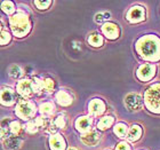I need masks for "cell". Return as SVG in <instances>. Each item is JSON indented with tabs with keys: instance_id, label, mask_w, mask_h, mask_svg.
I'll list each match as a JSON object with an SVG mask.
<instances>
[{
	"instance_id": "34",
	"label": "cell",
	"mask_w": 160,
	"mask_h": 150,
	"mask_svg": "<svg viewBox=\"0 0 160 150\" xmlns=\"http://www.w3.org/2000/svg\"><path fill=\"white\" fill-rule=\"evenodd\" d=\"M69 150H76V149H69Z\"/></svg>"
},
{
	"instance_id": "6",
	"label": "cell",
	"mask_w": 160,
	"mask_h": 150,
	"mask_svg": "<svg viewBox=\"0 0 160 150\" xmlns=\"http://www.w3.org/2000/svg\"><path fill=\"white\" fill-rule=\"evenodd\" d=\"M127 109L132 111H138L142 108V97L137 94H128L125 99Z\"/></svg>"
},
{
	"instance_id": "22",
	"label": "cell",
	"mask_w": 160,
	"mask_h": 150,
	"mask_svg": "<svg viewBox=\"0 0 160 150\" xmlns=\"http://www.w3.org/2000/svg\"><path fill=\"white\" fill-rule=\"evenodd\" d=\"M127 131H128V128H127L126 124L119 123V124H117V125H116V127H114V133L117 134L119 137H126Z\"/></svg>"
},
{
	"instance_id": "24",
	"label": "cell",
	"mask_w": 160,
	"mask_h": 150,
	"mask_svg": "<svg viewBox=\"0 0 160 150\" xmlns=\"http://www.w3.org/2000/svg\"><path fill=\"white\" fill-rule=\"evenodd\" d=\"M53 110H54V106L50 102H46V103H42L40 106V112L43 116H49L50 113L53 112Z\"/></svg>"
},
{
	"instance_id": "17",
	"label": "cell",
	"mask_w": 160,
	"mask_h": 150,
	"mask_svg": "<svg viewBox=\"0 0 160 150\" xmlns=\"http://www.w3.org/2000/svg\"><path fill=\"white\" fill-rule=\"evenodd\" d=\"M90 125H92V120L89 117H80L76 122V127L80 132H86L87 133L90 128Z\"/></svg>"
},
{
	"instance_id": "1",
	"label": "cell",
	"mask_w": 160,
	"mask_h": 150,
	"mask_svg": "<svg viewBox=\"0 0 160 150\" xmlns=\"http://www.w3.org/2000/svg\"><path fill=\"white\" fill-rule=\"evenodd\" d=\"M137 50L140 55L150 61H157L160 59V40L153 36H147L142 38L137 44Z\"/></svg>"
},
{
	"instance_id": "5",
	"label": "cell",
	"mask_w": 160,
	"mask_h": 150,
	"mask_svg": "<svg viewBox=\"0 0 160 150\" xmlns=\"http://www.w3.org/2000/svg\"><path fill=\"white\" fill-rule=\"evenodd\" d=\"M156 74V65L154 64H143L137 69V78L143 81L150 80Z\"/></svg>"
},
{
	"instance_id": "3",
	"label": "cell",
	"mask_w": 160,
	"mask_h": 150,
	"mask_svg": "<svg viewBox=\"0 0 160 150\" xmlns=\"http://www.w3.org/2000/svg\"><path fill=\"white\" fill-rule=\"evenodd\" d=\"M144 102L150 111L160 113V84H156L148 88L144 96Z\"/></svg>"
},
{
	"instance_id": "2",
	"label": "cell",
	"mask_w": 160,
	"mask_h": 150,
	"mask_svg": "<svg viewBox=\"0 0 160 150\" xmlns=\"http://www.w3.org/2000/svg\"><path fill=\"white\" fill-rule=\"evenodd\" d=\"M9 23L12 27V31L16 37H24L29 34L31 29L30 21L28 15L24 13H17L9 18Z\"/></svg>"
},
{
	"instance_id": "11",
	"label": "cell",
	"mask_w": 160,
	"mask_h": 150,
	"mask_svg": "<svg viewBox=\"0 0 160 150\" xmlns=\"http://www.w3.org/2000/svg\"><path fill=\"white\" fill-rule=\"evenodd\" d=\"M103 34H105V37L109 39H117L119 37V29L116 24L113 23H105L102 28Z\"/></svg>"
},
{
	"instance_id": "20",
	"label": "cell",
	"mask_w": 160,
	"mask_h": 150,
	"mask_svg": "<svg viewBox=\"0 0 160 150\" xmlns=\"http://www.w3.org/2000/svg\"><path fill=\"white\" fill-rule=\"evenodd\" d=\"M9 119H3L2 122H0V137L7 139L9 137Z\"/></svg>"
},
{
	"instance_id": "16",
	"label": "cell",
	"mask_w": 160,
	"mask_h": 150,
	"mask_svg": "<svg viewBox=\"0 0 160 150\" xmlns=\"http://www.w3.org/2000/svg\"><path fill=\"white\" fill-rule=\"evenodd\" d=\"M104 110H105V104L102 100L100 99H95L93 100L92 102L89 103V112L92 115H101V113H103Z\"/></svg>"
},
{
	"instance_id": "21",
	"label": "cell",
	"mask_w": 160,
	"mask_h": 150,
	"mask_svg": "<svg viewBox=\"0 0 160 150\" xmlns=\"http://www.w3.org/2000/svg\"><path fill=\"white\" fill-rule=\"evenodd\" d=\"M113 122H114L113 117H111V116L104 117V118H102V119L98 122L97 127H98L100 130H107V128H109V127L113 124Z\"/></svg>"
},
{
	"instance_id": "9",
	"label": "cell",
	"mask_w": 160,
	"mask_h": 150,
	"mask_svg": "<svg viewBox=\"0 0 160 150\" xmlns=\"http://www.w3.org/2000/svg\"><path fill=\"white\" fill-rule=\"evenodd\" d=\"M54 81L49 78H46L43 80L40 79H34L33 81V87L34 91H45V92H52L54 90Z\"/></svg>"
},
{
	"instance_id": "33",
	"label": "cell",
	"mask_w": 160,
	"mask_h": 150,
	"mask_svg": "<svg viewBox=\"0 0 160 150\" xmlns=\"http://www.w3.org/2000/svg\"><path fill=\"white\" fill-rule=\"evenodd\" d=\"M1 29H2V24L0 23V31H1Z\"/></svg>"
},
{
	"instance_id": "8",
	"label": "cell",
	"mask_w": 160,
	"mask_h": 150,
	"mask_svg": "<svg viewBox=\"0 0 160 150\" xmlns=\"http://www.w3.org/2000/svg\"><path fill=\"white\" fill-rule=\"evenodd\" d=\"M17 92L23 95V96H30L31 94L33 93L34 87H33V81L31 80H21L20 83L17 84Z\"/></svg>"
},
{
	"instance_id": "31",
	"label": "cell",
	"mask_w": 160,
	"mask_h": 150,
	"mask_svg": "<svg viewBox=\"0 0 160 150\" xmlns=\"http://www.w3.org/2000/svg\"><path fill=\"white\" fill-rule=\"evenodd\" d=\"M116 150H130V147L128 146V143H126V142H121V143H119L117 146Z\"/></svg>"
},
{
	"instance_id": "26",
	"label": "cell",
	"mask_w": 160,
	"mask_h": 150,
	"mask_svg": "<svg viewBox=\"0 0 160 150\" xmlns=\"http://www.w3.org/2000/svg\"><path fill=\"white\" fill-rule=\"evenodd\" d=\"M1 9L5 12L6 14H12L15 10V6H14V3H12V1H3L2 3H1Z\"/></svg>"
},
{
	"instance_id": "32",
	"label": "cell",
	"mask_w": 160,
	"mask_h": 150,
	"mask_svg": "<svg viewBox=\"0 0 160 150\" xmlns=\"http://www.w3.org/2000/svg\"><path fill=\"white\" fill-rule=\"evenodd\" d=\"M104 18H105V17H104L103 14H97L96 17H95V21H96L97 23H101V22H102Z\"/></svg>"
},
{
	"instance_id": "15",
	"label": "cell",
	"mask_w": 160,
	"mask_h": 150,
	"mask_svg": "<svg viewBox=\"0 0 160 150\" xmlns=\"http://www.w3.org/2000/svg\"><path fill=\"white\" fill-rule=\"evenodd\" d=\"M15 96L14 92L10 88H5L0 92V103L3 106H12L14 103Z\"/></svg>"
},
{
	"instance_id": "19",
	"label": "cell",
	"mask_w": 160,
	"mask_h": 150,
	"mask_svg": "<svg viewBox=\"0 0 160 150\" xmlns=\"http://www.w3.org/2000/svg\"><path fill=\"white\" fill-rule=\"evenodd\" d=\"M141 135H142V128L138 125H134V126H132L129 132H128L127 139L129 141H132V142H134V141L138 140L141 137Z\"/></svg>"
},
{
	"instance_id": "12",
	"label": "cell",
	"mask_w": 160,
	"mask_h": 150,
	"mask_svg": "<svg viewBox=\"0 0 160 150\" xmlns=\"http://www.w3.org/2000/svg\"><path fill=\"white\" fill-rule=\"evenodd\" d=\"M45 125H46V122L43 118H34V119L30 120L28 123L27 130L30 133H36V132H39L40 130H42Z\"/></svg>"
},
{
	"instance_id": "13",
	"label": "cell",
	"mask_w": 160,
	"mask_h": 150,
	"mask_svg": "<svg viewBox=\"0 0 160 150\" xmlns=\"http://www.w3.org/2000/svg\"><path fill=\"white\" fill-rule=\"evenodd\" d=\"M22 146V140L18 137H8L3 141V148L6 150H18Z\"/></svg>"
},
{
	"instance_id": "28",
	"label": "cell",
	"mask_w": 160,
	"mask_h": 150,
	"mask_svg": "<svg viewBox=\"0 0 160 150\" xmlns=\"http://www.w3.org/2000/svg\"><path fill=\"white\" fill-rule=\"evenodd\" d=\"M54 125L57 127V128H64L65 125H67V119L64 116H58L54 122Z\"/></svg>"
},
{
	"instance_id": "18",
	"label": "cell",
	"mask_w": 160,
	"mask_h": 150,
	"mask_svg": "<svg viewBox=\"0 0 160 150\" xmlns=\"http://www.w3.org/2000/svg\"><path fill=\"white\" fill-rule=\"evenodd\" d=\"M56 100L57 102L63 106V107H67V106H70L72 103V97L68 92L65 91H60L58 93L56 94Z\"/></svg>"
},
{
	"instance_id": "27",
	"label": "cell",
	"mask_w": 160,
	"mask_h": 150,
	"mask_svg": "<svg viewBox=\"0 0 160 150\" xmlns=\"http://www.w3.org/2000/svg\"><path fill=\"white\" fill-rule=\"evenodd\" d=\"M9 75L12 78L17 79V78H20V77L22 76V69H21L20 67H17V65H13V67L9 69Z\"/></svg>"
},
{
	"instance_id": "4",
	"label": "cell",
	"mask_w": 160,
	"mask_h": 150,
	"mask_svg": "<svg viewBox=\"0 0 160 150\" xmlns=\"http://www.w3.org/2000/svg\"><path fill=\"white\" fill-rule=\"evenodd\" d=\"M36 112V107L31 101H21L16 107V115L22 119H29Z\"/></svg>"
},
{
	"instance_id": "10",
	"label": "cell",
	"mask_w": 160,
	"mask_h": 150,
	"mask_svg": "<svg viewBox=\"0 0 160 150\" xmlns=\"http://www.w3.org/2000/svg\"><path fill=\"white\" fill-rule=\"evenodd\" d=\"M100 134L97 133L96 131H88L87 133H85L81 137V141H82L83 143L87 144V146H90V147L96 146L100 142Z\"/></svg>"
},
{
	"instance_id": "25",
	"label": "cell",
	"mask_w": 160,
	"mask_h": 150,
	"mask_svg": "<svg viewBox=\"0 0 160 150\" xmlns=\"http://www.w3.org/2000/svg\"><path fill=\"white\" fill-rule=\"evenodd\" d=\"M21 131V124L16 120H14V122H10L9 124V133L12 137H15L17 134L20 133Z\"/></svg>"
},
{
	"instance_id": "23",
	"label": "cell",
	"mask_w": 160,
	"mask_h": 150,
	"mask_svg": "<svg viewBox=\"0 0 160 150\" xmlns=\"http://www.w3.org/2000/svg\"><path fill=\"white\" fill-rule=\"evenodd\" d=\"M88 41H89V44L92 45V46H94V47H100V46H102V44H103V38L101 37L100 34H93L89 37Z\"/></svg>"
},
{
	"instance_id": "7",
	"label": "cell",
	"mask_w": 160,
	"mask_h": 150,
	"mask_svg": "<svg viewBox=\"0 0 160 150\" xmlns=\"http://www.w3.org/2000/svg\"><path fill=\"white\" fill-rule=\"evenodd\" d=\"M145 17V12H144L143 7L136 6L133 7L132 9H129L128 14H127V20L133 22V23H137L140 21H143Z\"/></svg>"
},
{
	"instance_id": "29",
	"label": "cell",
	"mask_w": 160,
	"mask_h": 150,
	"mask_svg": "<svg viewBox=\"0 0 160 150\" xmlns=\"http://www.w3.org/2000/svg\"><path fill=\"white\" fill-rule=\"evenodd\" d=\"M10 41V34L7 31H3L0 34V45H7Z\"/></svg>"
},
{
	"instance_id": "14",
	"label": "cell",
	"mask_w": 160,
	"mask_h": 150,
	"mask_svg": "<svg viewBox=\"0 0 160 150\" xmlns=\"http://www.w3.org/2000/svg\"><path fill=\"white\" fill-rule=\"evenodd\" d=\"M49 146L52 150H64L65 149V140L60 134H54L50 137Z\"/></svg>"
},
{
	"instance_id": "30",
	"label": "cell",
	"mask_w": 160,
	"mask_h": 150,
	"mask_svg": "<svg viewBox=\"0 0 160 150\" xmlns=\"http://www.w3.org/2000/svg\"><path fill=\"white\" fill-rule=\"evenodd\" d=\"M52 1H34V5L39 8V9H47L50 6Z\"/></svg>"
}]
</instances>
